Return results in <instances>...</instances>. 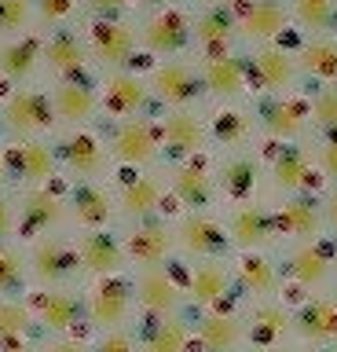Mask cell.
<instances>
[{"label":"cell","mask_w":337,"mask_h":352,"mask_svg":"<svg viewBox=\"0 0 337 352\" xmlns=\"http://www.w3.org/2000/svg\"><path fill=\"white\" fill-rule=\"evenodd\" d=\"M114 154L128 165H147L158 154L154 129H150L147 121H125V125L114 132Z\"/></svg>","instance_id":"d6a6232c"},{"label":"cell","mask_w":337,"mask_h":352,"mask_svg":"<svg viewBox=\"0 0 337 352\" xmlns=\"http://www.w3.org/2000/svg\"><path fill=\"white\" fill-rule=\"evenodd\" d=\"M117 213L125 220H147V217H176L172 195L158 176H136L117 195Z\"/></svg>","instance_id":"7402d4cb"},{"label":"cell","mask_w":337,"mask_h":352,"mask_svg":"<svg viewBox=\"0 0 337 352\" xmlns=\"http://www.w3.org/2000/svg\"><path fill=\"white\" fill-rule=\"evenodd\" d=\"M202 81L213 96L220 99H238L246 92V63L238 55H209L202 66Z\"/></svg>","instance_id":"f1b7e54d"},{"label":"cell","mask_w":337,"mask_h":352,"mask_svg":"<svg viewBox=\"0 0 337 352\" xmlns=\"http://www.w3.org/2000/svg\"><path fill=\"white\" fill-rule=\"evenodd\" d=\"M334 290H337V286H334Z\"/></svg>","instance_id":"6125c7cd"},{"label":"cell","mask_w":337,"mask_h":352,"mask_svg":"<svg viewBox=\"0 0 337 352\" xmlns=\"http://www.w3.org/2000/svg\"><path fill=\"white\" fill-rule=\"evenodd\" d=\"M73 242H78V253H81L84 279H103V275L132 272L128 253H125V242H121V231H114V228L78 231V235H73Z\"/></svg>","instance_id":"ac0fdd59"},{"label":"cell","mask_w":337,"mask_h":352,"mask_svg":"<svg viewBox=\"0 0 337 352\" xmlns=\"http://www.w3.org/2000/svg\"><path fill=\"white\" fill-rule=\"evenodd\" d=\"M191 319H194V352H246L249 349L246 305L191 312Z\"/></svg>","instance_id":"7c38bea8"},{"label":"cell","mask_w":337,"mask_h":352,"mask_svg":"<svg viewBox=\"0 0 337 352\" xmlns=\"http://www.w3.org/2000/svg\"><path fill=\"white\" fill-rule=\"evenodd\" d=\"M315 165H319L326 187H337V132L323 136V143L315 147Z\"/></svg>","instance_id":"7dc6e473"},{"label":"cell","mask_w":337,"mask_h":352,"mask_svg":"<svg viewBox=\"0 0 337 352\" xmlns=\"http://www.w3.org/2000/svg\"><path fill=\"white\" fill-rule=\"evenodd\" d=\"M136 305L139 316H176L191 312L187 308V286H183V261L154 264V268H136Z\"/></svg>","instance_id":"8992f818"},{"label":"cell","mask_w":337,"mask_h":352,"mask_svg":"<svg viewBox=\"0 0 337 352\" xmlns=\"http://www.w3.org/2000/svg\"><path fill=\"white\" fill-rule=\"evenodd\" d=\"M268 191L271 198H290L304 191H326V180L315 165V154L301 143H282L268 158Z\"/></svg>","instance_id":"8fae6325"},{"label":"cell","mask_w":337,"mask_h":352,"mask_svg":"<svg viewBox=\"0 0 337 352\" xmlns=\"http://www.w3.org/2000/svg\"><path fill=\"white\" fill-rule=\"evenodd\" d=\"M253 81L264 88V92H271V96H286V88L293 85V77H297V70H301V63L293 59L290 52H282V48H275V44H264L257 55H253Z\"/></svg>","instance_id":"484cf974"},{"label":"cell","mask_w":337,"mask_h":352,"mask_svg":"<svg viewBox=\"0 0 337 352\" xmlns=\"http://www.w3.org/2000/svg\"><path fill=\"white\" fill-rule=\"evenodd\" d=\"M165 143H169V151L172 154H180V158H198L202 147H205V125H202V118H194L191 110H176V114H169L165 118Z\"/></svg>","instance_id":"1f68e13d"},{"label":"cell","mask_w":337,"mask_h":352,"mask_svg":"<svg viewBox=\"0 0 337 352\" xmlns=\"http://www.w3.org/2000/svg\"><path fill=\"white\" fill-rule=\"evenodd\" d=\"M169 195L176 213L187 209H220V180L202 158H187L169 173Z\"/></svg>","instance_id":"9a60e30c"},{"label":"cell","mask_w":337,"mask_h":352,"mask_svg":"<svg viewBox=\"0 0 337 352\" xmlns=\"http://www.w3.org/2000/svg\"><path fill=\"white\" fill-rule=\"evenodd\" d=\"M4 176H8V158L0 154V184H4Z\"/></svg>","instance_id":"680465c9"},{"label":"cell","mask_w":337,"mask_h":352,"mask_svg":"<svg viewBox=\"0 0 337 352\" xmlns=\"http://www.w3.org/2000/svg\"><path fill=\"white\" fill-rule=\"evenodd\" d=\"M128 264L136 268H154V264H172L180 261L176 250V224L172 217H147V220H125L121 231Z\"/></svg>","instance_id":"52a82bcc"},{"label":"cell","mask_w":337,"mask_h":352,"mask_svg":"<svg viewBox=\"0 0 337 352\" xmlns=\"http://www.w3.org/2000/svg\"><path fill=\"white\" fill-rule=\"evenodd\" d=\"M40 341H45V330L26 297H0V349L40 345Z\"/></svg>","instance_id":"cb8c5ba5"},{"label":"cell","mask_w":337,"mask_h":352,"mask_svg":"<svg viewBox=\"0 0 337 352\" xmlns=\"http://www.w3.org/2000/svg\"><path fill=\"white\" fill-rule=\"evenodd\" d=\"M154 88H158V96L165 99V103H172V107H187V103H194V99L202 96L205 81L191 70V66H183V63H165V66H158V70H154Z\"/></svg>","instance_id":"83f0119b"},{"label":"cell","mask_w":337,"mask_h":352,"mask_svg":"<svg viewBox=\"0 0 337 352\" xmlns=\"http://www.w3.org/2000/svg\"><path fill=\"white\" fill-rule=\"evenodd\" d=\"M30 272H34V286H81L84 268L73 235H48L30 242Z\"/></svg>","instance_id":"ba28073f"},{"label":"cell","mask_w":337,"mask_h":352,"mask_svg":"<svg viewBox=\"0 0 337 352\" xmlns=\"http://www.w3.org/2000/svg\"><path fill=\"white\" fill-rule=\"evenodd\" d=\"M337 345V290L312 294L293 305V349Z\"/></svg>","instance_id":"e0dca14e"},{"label":"cell","mask_w":337,"mask_h":352,"mask_svg":"<svg viewBox=\"0 0 337 352\" xmlns=\"http://www.w3.org/2000/svg\"><path fill=\"white\" fill-rule=\"evenodd\" d=\"M249 352H297L293 345H279V349H249Z\"/></svg>","instance_id":"6f0895ef"},{"label":"cell","mask_w":337,"mask_h":352,"mask_svg":"<svg viewBox=\"0 0 337 352\" xmlns=\"http://www.w3.org/2000/svg\"><path fill=\"white\" fill-rule=\"evenodd\" d=\"M37 8H40V19L45 22H59L73 11V0H37Z\"/></svg>","instance_id":"816d5d0a"},{"label":"cell","mask_w":337,"mask_h":352,"mask_svg":"<svg viewBox=\"0 0 337 352\" xmlns=\"http://www.w3.org/2000/svg\"><path fill=\"white\" fill-rule=\"evenodd\" d=\"M30 308H34L45 338H67L81 334L92 338L95 330L89 323V301H84V283L81 286H34L26 294Z\"/></svg>","instance_id":"7a4b0ae2"},{"label":"cell","mask_w":337,"mask_h":352,"mask_svg":"<svg viewBox=\"0 0 337 352\" xmlns=\"http://www.w3.org/2000/svg\"><path fill=\"white\" fill-rule=\"evenodd\" d=\"M34 290V272H30V250L23 242L0 246V297H26Z\"/></svg>","instance_id":"4dcf8cb0"},{"label":"cell","mask_w":337,"mask_h":352,"mask_svg":"<svg viewBox=\"0 0 337 352\" xmlns=\"http://www.w3.org/2000/svg\"><path fill=\"white\" fill-rule=\"evenodd\" d=\"M183 286H187V308L191 312H209V308L242 305L231 257L183 261Z\"/></svg>","instance_id":"5b68a950"},{"label":"cell","mask_w":337,"mask_h":352,"mask_svg":"<svg viewBox=\"0 0 337 352\" xmlns=\"http://www.w3.org/2000/svg\"><path fill=\"white\" fill-rule=\"evenodd\" d=\"M132 44H136V37H132V30H128L125 22H95L92 26V48L103 63H111V66L128 63Z\"/></svg>","instance_id":"e575fe53"},{"label":"cell","mask_w":337,"mask_h":352,"mask_svg":"<svg viewBox=\"0 0 337 352\" xmlns=\"http://www.w3.org/2000/svg\"><path fill=\"white\" fill-rule=\"evenodd\" d=\"M4 118L15 132H40V129H48V121H51V107L40 92H26L23 88V92H15L8 99Z\"/></svg>","instance_id":"836d02e7"},{"label":"cell","mask_w":337,"mask_h":352,"mask_svg":"<svg viewBox=\"0 0 337 352\" xmlns=\"http://www.w3.org/2000/svg\"><path fill=\"white\" fill-rule=\"evenodd\" d=\"M231 268H235V283H238V297H242V305L286 297V272H282L279 250L235 253Z\"/></svg>","instance_id":"9c48e42d"},{"label":"cell","mask_w":337,"mask_h":352,"mask_svg":"<svg viewBox=\"0 0 337 352\" xmlns=\"http://www.w3.org/2000/svg\"><path fill=\"white\" fill-rule=\"evenodd\" d=\"M143 41L150 52L158 55H176L183 44L191 41V22L187 15H180V11H161V15H154L143 26Z\"/></svg>","instance_id":"f546056e"},{"label":"cell","mask_w":337,"mask_h":352,"mask_svg":"<svg viewBox=\"0 0 337 352\" xmlns=\"http://www.w3.org/2000/svg\"><path fill=\"white\" fill-rule=\"evenodd\" d=\"M308 114H312V125L323 129V136H334L337 132V85H323L312 96Z\"/></svg>","instance_id":"f6af8a7d"},{"label":"cell","mask_w":337,"mask_h":352,"mask_svg":"<svg viewBox=\"0 0 337 352\" xmlns=\"http://www.w3.org/2000/svg\"><path fill=\"white\" fill-rule=\"evenodd\" d=\"M297 352H337V345H308V349H297Z\"/></svg>","instance_id":"11a10c76"},{"label":"cell","mask_w":337,"mask_h":352,"mask_svg":"<svg viewBox=\"0 0 337 352\" xmlns=\"http://www.w3.org/2000/svg\"><path fill=\"white\" fill-rule=\"evenodd\" d=\"M62 158H67V165L81 176V180L100 176L103 165H106V154L100 147V140L89 136V132H78V136H70L67 143H62Z\"/></svg>","instance_id":"8d00e7d4"},{"label":"cell","mask_w":337,"mask_h":352,"mask_svg":"<svg viewBox=\"0 0 337 352\" xmlns=\"http://www.w3.org/2000/svg\"><path fill=\"white\" fill-rule=\"evenodd\" d=\"M293 15L304 30L323 33L337 22V0H293Z\"/></svg>","instance_id":"ee69618b"},{"label":"cell","mask_w":337,"mask_h":352,"mask_svg":"<svg viewBox=\"0 0 337 352\" xmlns=\"http://www.w3.org/2000/svg\"><path fill=\"white\" fill-rule=\"evenodd\" d=\"M323 213H326V235L337 239V187L323 191Z\"/></svg>","instance_id":"f5cc1de1"},{"label":"cell","mask_w":337,"mask_h":352,"mask_svg":"<svg viewBox=\"0 0 337 352\" xmlns=\"http://www.w3.org/2000/svg\"><path fill=\"white\" fill-rule=\"evenodd\" d=\"M114 217H121L117 213V202L103 191L100 184H92V180L73 184V191H70V220H73L78 231L114 228Z\"/></svg>","instance_id":"603a6c76"},{"label":"cell","mask_w":337,"mask_h":352,"mask_svg":"<svg viewBox=\"0 0 337 352\" xmlns=\"http://www.w3.org/2000/svg\"><path fill=\"white\" fill-rule=\"evenodd\" d=\"M92 8H100V11H114V8H121V4H128V0H89Z\"/></svg>","instance_id":"db71d44e"},{"label":"cell","mask_w":337,"mask_h":352,"mask_svg":"<svg viewBox=\"0 0 337 352\" xmlns=\"http://www.w3.org/2000/svg\"><path fill=\"white\" fill-rule=\"evenodd\" d=\"M238 33V8L231 4H209L194 19V41L202 44L205 59L209 55H227V44Z\"/></svg>","instance_id":"d4e9b609"},{"label":"cell","mask_w":337,"mask_h":352,"mask_svg":"<svg viewBox=\"0 0 337 352\" xmlns=\"http://www.w3.org/2000/svg\"><path fill=\"white\" fill-rule=\"evenodd\" d=\"M45 59L56 74H78L84 66V44L78 41V33H56L45 48Z\"/></svg>","instance_id":"60d3db41"},{"label":"cell","mask_w":337,"mask_h":352,"mask_svg":"<svg viewBox=\"0 0 337 352\" xmlns=\"http://www.w3.org/2000/svg\"><path fill=\"white\" fill-rule=\"evenodd\" d=\"M40 352H92V338L81 334H67V338H45Z\"/></svg>","instance_id":"681fc988"},{"label":"cell","mask_w":337,"mask_h":352,"mask_svg":"<svg viewBox=\"0 0 337 352\" xmlns=\"http://www.w3.org/2000/svg\"><path fill=\"white\" fill-rule=\"evenodd\" d=\"M136 334H139L143 352H194V319H191V312L139 316Z\"/></svg>","instance_id":"ffe728a7"},{"label":"cell","mask_w":337,"mask_h":352,"mask_svg":"<svg viewBox=\"0 0 337 352\" xmlns=\"http://www.w3.org/2000/svg\"><path fill=\"white\" fill-rule=\"evenodd\" d=\"M224 224L227 235H231L235 253L246 250H279V220H275V202L271 198H257V202L246 206H224Z\"/></svg>","instance_id":"30bf717a"},{"label":"cell","mask_w":337,"mask_h":352,"mask_svg":"<svg viewBox=\"0 0 337 352\" xmlns=\"http://www.w3.org/2000/svg\"><path fill=\"white\" fill-rule=\"evenodd\" d=\"M56 110L62 118H70V121H81V118H89L92 110H95V96H92V88H84L78 81H62L56 88Z\"/></svg>","instance_id":"b9f144b4"},{"label":"cell","mask_w":337,"mask_h":352,"mask_svg":"<svg viewBox=\"0 0 337 352\" xmlns=\"http://www.w3.org/2000/svg\"><path fill=\"white\" fill-rule=\"evenodd\" d=\"M8 242H19V206L0 198V246Z\"/></svg>","instance_id":"f907efd6"},{"label":"cell","mask_w":337,"mask_h":352,"mask_svg":"<svg viewBox=\"0 0 337 352\" xmlns=\"http://www.w3.org/2000/svg\"><path fill=\"white\" fill-rule=\"evenodd\" d=\"M84 301H89V323H92L95 334L139 323L132 272L103 275V279H84Z\"/></svg>","instance_id":"3957f363"},{"label":"cell","mask_w":337,"mask_h":352,"mask_svg":"<svg viewBox=\"0 0 337 352\" xmlns=\"http://www.w3.org/2000/svg\"><path fill=\"white\" fill-rule=\"evenodd\" d=\"M279 220V239L282 246L290 242H315L330 239L326 235V213H323V191H304L290 198H271Z\"/></svg>","instance_id":"5bb4252c"},{"label":"cell","mask_w":337,"mask_h":352,"mask_svg":"<svg viewBox=\"0 0 337 352\" xmlns=\"http://www.w3.org/2000/svg\"><path fill=\"white\" fill-rule=\"evenodd\" d=\"M246 327H249V349L293 345V301L275 297V301L246 305Z\"/></svg>","instance_id":"d6986e66"},{"label":"cell","mask_w":337,"mask_h":352,"mask_svg":"<svg viewBox=\"0 0 337 352\" xmlns=\"http://www.w3.org/2000/svg\"><path fill=\"white\" fill-rule=\"evenodd\" d=\"M143 103H147V88L139 77L114 74L111 81H106V107H111L114 114H136Z\"/></svg>","instance_id":"f35d334b"},{"label":"cell","mask_w":337,"mask_h":352,"mask_svg":"<svg viewBox=\"0 0 337 352\" xmlns=\"http://www.w3.org/2000/svg\"><path fill=\"white\" fill-rule=\"evenodd\" d=\"M334 275H337V239H334Z\"/></svg>","instance_id":"91938a15"},{"label":"cell","mask_w":337,"mask_h":352,"mask_svg":"<svg viewBox=\"0 0 337 352\" xmlns=\"http://www.w3.org/2000/svg\"><path fill=\"white\" fill-rule=\"evenodd\" d=\"M286 30V8L282 0H249L238 8V33L246 41H271Z\"/></svg>","instance_id":"4316f807"},{"label":"cell","mask_w":337,"mask_h":352,"mask_svg":"<svg viewBox=\"0 0 337 352\" xmlns=\"http://www.w3.org/2000/svg\"><path fill=\"white\" fill-rule=\"evenodd\" d=\"M176 224V250L180 261H213V257H235L231 235H227L220 209H187L172 217Z\"/></svg>","instance_id":"277c9868"},{"label":"cell","mask_w":337,"mask_h":352,"mask_svg":"<svg viewBox=\"0 0 337 352\" xmlns=\"http://www.w3.org/2000/svg\"><path fill=\"white\" fill-rule=\"evenodd\" d=\"M216 180H220V209L224 206H246V202H257V198H271L268 165H260V158H253L246 151H235L216 169Z\"/></svg>","instance_id":"2e32d148"},{"label":"cell","mask_w":337,"mask_h":352,"mask_svg":"<svg viewBox=\"0 0 337 352\" xmlns=\"http://www.w3.org/2000/svg\"><path fill=\"white\" fill-rule=\"evenodd\" d=\"M70 220V198H59L48 187H30L19 198V242L30 246L37 239L59 235Z\"/></svg>","instance_id":"4fadbf2b"},{"label":"cell","mask_w":337,"mask_h":352,"mask_svg":"<svg viewBox=\"0 0 337 352\" xmlns=\"http://www.w3.org/2000/svg\"><path fill=\"white\" fill-rule=\"evenodd\" d=\"M143 4H169V0H143Z\"/></svg>","instance_id":"94428289"},{"label":"cell","mask_w":337,"mask_h":352,"mask_svg":"<svg viewBox=\"0 0 337 352\" xmlns=\"http://www.w3.org/2000/svg\"><path fill=\"white\" fill-rule=\"evenodd\" d=\"M301 70L308 77H319L326 85H337V44L334 41H312L297 55Z\"/></svg>","instance_id":"ab89813d"},{"label":"cell","mask_w":337,"mask_h":352,"mask_svg":"<svg viewBox=\"0 0 337 352\" xmlns=\"http://www.w3.org/2000/svg\"><path fill=\"white\" fill-rule=\"evenodd\" d=\"M92 352H143V345H139L136 327H121V330L92 334Z\"/></svg>","instance_id":"bcb514c9"},{"label":"cell","mask_w":337,"mask_h":352,"mask_svg":"<svg viewBox=\"0 0 337 352\" xmlns=\"http://www.w3.org/2000/svg\"><path fill=\"white\" fill-rule=\"evenodd\" d=\"M0 352H40V345H15V349H0Z\"/></svg>","instance_id":"9f6ffc18"},{"label":"cell","mask_w":337,"mask_h":352,"mask_svg":"<svg viewBox=\"0 0 337 352\" xmlns=\"http://www.w3.org/2000/svg\"><path fill=\"white\" fill-rule=\"evenodd\" d=\"M37 55H40V44L37 41H15V44H8V48H0V70H4L8 77H26L30 70L37 66Z\"/></svg>","instance_id":"7bdbcfd3"},{"label":"cell","mask_w":337,"mask_h":352,"mask_svg":"<svg viewBox=\"0 0 337 352\" xmlns=\"http://www.w3.org/2000/svg\"><path fill=\"white\" fill-rule=\"evenodd\" d=\"M253 114L249 110H238V107H227L220 110L213 121H209V136L220 143V147H231V151H242V143L249 140V132H253Z\"/></svg>","instance_id":"74e56055"},{"label":"cell","mask_w":337,"mask_h":352,"mask_svg":"<svg viewBox=\"0 0 337 352\" xmlns=\"http://www.w3.org/2000/svg\"><path fill=\"white\" fill-rule=\"evenodd\" d=\"M8 169H12L19 180L26 184H45L51 180V169H56V158H51V151L45 143H23V147L12 151V158H8Z\"/></svg>","instance_id":"d590c367"},{"label":"cell","mask_w":337,"mask_h":352,"mask_svg":"<svg viewBox=\"0 0 337 352\" xmlns=\"http://www.w3.org/2000/svg\"><path fill=\"white\" fill-rule=\"evenodd\" d=\"M30 19V0H0V30H23Z\"/></svg>","instance_id":"c3c4849f"},{"label":"cell","mask_w":337,"mask_h":352,"mask_svg":"<svg viewBox=\"0 0 337 352\" xmlns=\"http://www.w3.org/2000/svg\"><path fill=\"white\" fill-rule=\"evenodd\" d=\"M279 257H282V272H286V301L293 305L312 294H330L337 286L334 239L290 242V246H279Z\"/></svg>","instance_id":"6da1fadb"},{"label":"cell","mask_w":337,"mask_h":352,"mask_svg":"<svg viewBox=\"0 0 337 352\" xmlns=\"http://www.w3.org/2000/svg\"><path fill=\"white\" fill-rule=\"evenodd\" d=\"M257 125L268 132L271 140H279V143H297L304 136V125H308V107L297 103V99H290V96H271L264 92V99L257 103Z\"/></svg>","instance_id":"44dd1931"}]
</instances>
